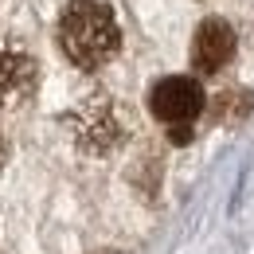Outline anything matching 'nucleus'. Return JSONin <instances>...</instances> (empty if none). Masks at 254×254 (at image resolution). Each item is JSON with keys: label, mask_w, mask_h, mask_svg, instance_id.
I'll return each instance as SVG.
<instances>
[{"label": "nucleus", "mask_w": 254, "mask_h": 254, "mask_svg": "<svg viewBox=\"0 0 254 254\" xmlns=\"http://www.w3.org/2000/svg\"><path fill=\"white\" fill-rule=\"evenodd\" d=\"M235 47H239L235 28L219 16H207L191 35V70L195 74H219L235 59Z\"/></svg>", "instance_id": "nucleus-5"}, {"label": "nucleus", "mask_w": 254, "mask_h": 254, "mask_svg": "<svg viewBox=\"0 0 254 254\" xmlns=\"http://www.w3.org/2000/svg\"><path fill=\"white\" fill-rule=\"evenodd\" d=\"M0 160H4V137H0Z\"/></svg>", "instance_id": "nucleus-6"}, {"label": "nucleus", "mask_w": 254, "mask_h": 254, "mask_svg": "<svg viewBox=\"0 0 254 254\" xmlns=\"http://www.w3.org/2000/svg\"><path fill=\"white\" fill-rule=\"evenodd\" d=\"M59 47L78 70H102L122 51V28L110 4L70 0L59 16Z\"/></svg>", "instance_id": "nucleus-1"}, {"label": "nucleus", "mask_w": 254, "mask_h": 254, "mask_svg": "<svg viewBox=\"0 0 254 254\" xmlns=\"http://www.w3.org/2000/svg\"><path fill=\"white\" fill-rule=\"evenodd\" d=\"M35 82H39L35 59L16 39L0 35V110H12L20 102H28L35 94Z\"/></svg>", "instance_id": "nucleus-4"}, {"label": "nucleus", "mask_w": 254, "mask_h": 254, "mask_svg": "<svg viewBox=\"0 0 254 254\" xmlns=\"http://www.w3.org/2000/svg\"><path fill=\"white\" fill-rule=\"evenodd\" d=\"M66 126L74 133V141L86 149V153H110L118 141H122V126L114 118V106L106 98H94V102H82L78 110L66 114Z\"/></svg>", "instance_id": "nucleus-3"}, {"label": "nucleus", "mask_w": 254, "mask_h": 254, "mask_svg": "<svg viewBox=\"0 0 254 254\" xmlns=\"http://www.w3.org/2000/svg\"><path fill=\"white\" fill-rule=\"evenodd\" d=\"M203 86L191 74H168L149 90V110L157 122L172 129V141H188V129L203 114Z\"/></svg>", "instance_id": "nucleus-2"}]
</instances>
